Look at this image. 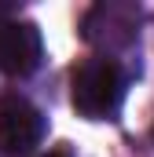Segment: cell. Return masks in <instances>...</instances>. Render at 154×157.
Listing matches in <instances>:
<instances>
[{
	"mask_svg": "<svg viewBox=\"0 0 154 157\" xmlns=\"http://www.w3.org/2000/svg\"><path fill=\"white\" fill-rule=\"evenodd\" d=\"M44 132H48V121L30 99L7 95L0 102V150L4 154H30L33 146H40Z\"/></svg>",
	"mask_w": 154,
	"mask_h": 157,
	"instance_id": "3957f363",
	"label": "cell"
},
{
	"mask_svg": "<svg viewBox=\"0 0 154 157\" xmlns=\"http://www.w3.org/2000/svg\"><path fill=\"white\" fill-rule=\"evenodd\" d=\"M44 157H70V150H51V154H44Z\"/></svg>",
	"mask_w": 154,
	"mask_h": 157,
	"instance_id": "5b68a950",
	"label": "cell"
},
{
	"mask_svg": "<svg viewBox=\"0 0 154 157\" xmlns=\"http://www.w3.org/2000/svg\"><path fill=\"white\" fill-rule=\"evenodd\" d=\"M81 37L99 51H125L140 37V7L128 0H99L81 22Z\"/></svg>",
	"mask_w": 154,
	"mask_h": 157,
	"instance_id": "7a4b0ae2",
	"label": "cell"
},
{
	"mask_svg": "<svg viewBox=\"0 0 154 157\" xmlns=\"http://www.w3.org/2000/svg\"><path fill=\"white\" fill-rule=\"evenodd\" d=\"M40 59H44L40 29L33 22L0 15V70L7 77H26L40 66Z\"/></svg>",
	"mask_w": 154,
	"mask_h": 157,
	"instance_id": "277c9868",
	"label": "cell"
},
{
	"mask_svg": "<svg viewBox=\"0 0 154 157\" xmlns=\"http://www.w3.org/2000/svg\"><path fill=\"white\" fill-rule=\"evenodd\" d=\"M125 99V73L114 59H88L74 70L70 102L88 121H110Z\"/></svg>",
	"mask_w": 154,
	"mask_h": 157,
	"instance_id": "6da1fadb",
	"label": "cell"
}]
</instances>
